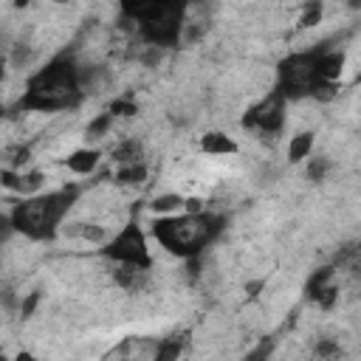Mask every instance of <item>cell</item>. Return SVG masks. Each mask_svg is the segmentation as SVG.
<instances>
[{
  "instance_id": "cell-1",
  "label": "cell",
  "mask_w": 361,
  "mask_h": 361,
  "mask_svg": "<svg viewBox=\"0 0 361 361\" xmlns=\"http://www.w3.org/2000/svg\"><path fill=\"white\" fill-rule=\"evenodd\" d=\"M82 99H85V71L76 65L73 56L62 54L28 76L17 110L62 113V110H73Z\"/></svg>"
},
{
  "instance_id": "cell-2",
  "label": "cell",
  "mask_w": 361,
  "mask_h": 361,
  "mask_svg": "<svg viewBox=\"0 0 361 361\" xmlns=\"http://www.w3.org/2000/svg\"><path fill=\"white\" fill-rule=\"evenodd\" d=\"M79 195H82V189L76 183H71V186H62L54 192L20 197L8 212L11 228L28 240H37V243L54 240L62 228V220L68 217V212L79 200Z\"/></svg>"
},
{
  "instance_id": "cell-3",
  "label": "cell",
  "mask_w": 361,
  "mask_h": 361,
  "mask_svg": "<svg viewBox=\"0 0 361 361\" xmlns=\"http://www.w3.org/2000/svg\"><path fill=\"white\" fill-rule=\"evenodd\" d=\"M226 217L217 212H200V214H169V217H158L152 223V237L175 257L183 259H195L209 243L217 240V234L223 231Z\"/></svg>"
},
{
  "instance_id": "cell-4",
  "label": "cell",
  "mask_w": 361,
  "mask_h": 361,
  "mask_svg": "<svg viewBox=\"0 0 361 361\" xmlns=\"http://www.w3.org/2000/svg\"><path fill=\"white\" fill-rule=\"evenodd\" d=\"M102 257H107L116 265H135L147 271L152 268L149 243L138 220H127L113 237H107V243L102 245Z\"/></svg>"
},
{
  "instance_id": "cell-5",
  "label": "cell",
  "mask_w": 361,
  "mask_h": 361,
  "mask_svg": "<svg viewBox=\"0 0 361 361\" xmlns=\"http://www.w3.org/2000/svg\"><path fill=\"white\" fill-rule=\"evenodd\" d=\"M285 99L274 90L268 93L262 102H257L254 107H248V113L243 116V127L254 130L257 135H279L285 127Z\"/></svg>"
},
{
  "instance_id": "cell-6",
  "label": "cell",
  "mask_w": 361,
  "mask_h": 361,
  "mask_svg": "<svg viewBox=\"0 0 361 361\" xmlns=\"http://www.w3.org/2000/svg\"><path fill=\"white\" fill-rule=\"evenodd\" d=\"M99 164H102V149H96V147H79L71 155H65V166L73 175H90V172H96Z\"/></svg>"
},
{
  "instance_id": "cell-7",
  "label": "cell",
  "mask_w": 361,
  "mask_h": 361,
  "mask_svg": "<svg viewBox=\"0 0 361 361\" xmlns=\"http://www.w3.org/2000/svg\"><path fill=\"white\" fill-rule=\"evenodd\" d=\"M147 279H149V271L147 268H135V265H116L113 268V282L121 290L135 293V290H141L147 285Z\"/></svg>"
},
{
  "instance_id": "cell-8",
  "label": "cell",
  "mask_w": 361,
  "mask_h": 361,
  "mask_svg": "<svg viewBox=\"0 0 361 361\" xmlns=\"http://www.w3.org/2000/svg\"><path fill=\"white\" fill-rule=\"evenodd\" d=\"M200 149H203L206 155H234L240 147H237V141H234L228 133L212 130V133H203V135H200Z\"/></svg>"
},
{
  "instance_id": "cell-9",
  "label": "cell",
  "mask_w": 361,
  "mask_h": 361,
  "mask_svg": "<svg viewBox=\"0 0 361 361\" xmlns=\"http://www.w3.org/2000/svg\"><path fill=\"white\" fill-rule=\"evenodd\" d=\"M110 158H113L118 166L141 164V158H144V147H141V141H135V138H124V141H118V144L110 149Z\"/></svg>"
},
{
  "instance_id": "cell-10",
  "label": "cell",
  "mask_w": 361,
  "mask_h": 361,
  "mask_svg": "<svg viewBox=\"0 0 361 361\" xmlns=\"http://www.w3.org/2000/svg\"><path fill=\"white\" fill-rule=\"evenodd\" d=\"M313 144H316V135H313V133H296V135L288 141V161H290V164H299V161L310 158Z\"/></svg>"
},
{
  "instance_id": "cell-11",
  "label": "cell",
  "mask_w": 361,
  "mask_h": 361,
  "mask_svg": "<svg viewBox=\"0 0 361 361\" xmlns=\"http://www.w3.org/2000/svg\"><path fill=\"white\" fill-rule=\"evenodd\" d=\"M183 195H178V192H164V195H155L152 197V203H149V209L158 214V217H169V214H178V212H183Z\"/></svg>"
},
{
  "instance_id": "cell-12",
  "label": "cell",
  "mask_w": 361,
  "mask_h": 361,
  "mask_svg": "<svg viewBox=\"0 0 361 361\" xmlns=\"http://www.w3.org/2000/svg\"><path fill=\"white\" fill-rule=\"evenodd\" d=\"M180 353H183V338L180 336H169V338H161L155 344L152 361H178Z\"/></svg>"
},
{
  "instance_id": "cell-13",
  "label": "cell",
  "mask_w": 361,
  "mask_h": 361,
  "mask_svg": "<svg viewBox=\"0 0 361 361\" xmlns=\"http://www.w3.org/2000/svg\"><path fill=\"white\" fill-rule=\"evenodd\" d=\"M113 178H116V183H121V186H138V183H144V180H147V164L141 161V164L118 166Z\"/></svg>"
},
{
  "instance_id": "cell-14",
  "label": "cell",
  "mask_w": 361,
  "mask_h": 361,
  "mask_svg": "<svg viewBox=\"0 0 361 361\" xmlns=\"http://www.w3.org/2000/svg\"><path fill=\"white\" fill-rule=\"evenodd\" d=\"M113 116L110 113H99L90 124H87V141H96V138H104L107 133H110V127H113Z\"/></svg>"
},
{
  "instance_id": "cell-15",
  "label": "cell",
  "mask_w": 361,
  "mask_h": 361,
  "mask_svg": "<svg viewBox=\"0 0 361 361\" xmlns=\"http://www.w3.org/2000/svg\"><path fill=\"white\" fill-rule=\"evenodd\" d=\"M107 113H110L113 118H127V116H135V113H138V104H135L133 99L118 96V99H113V102H110Z\"/></svg>"
},
{
  "instance_id": "cell-16",
  "label": "cell",
  "mask_w": 361,
  "mask_h": 361,
  "mask_svg": "<svg viewBox=\"0 0 361 361\" xmlns=\"http://www.w3.org/2000/svg\"><path fill=\"white\" fill-rule=\"evenodd\" d=\"M316 355H319L322 361H336V358L341 355V347H338V341H333V338H322V341H316Z\"/></svg>"
},
{
  "instance_id": "cell-17",
  "label": "cell",
  "mask_w": 361,
  "mask_h": 361,
  "mask_svg": "<svg viewBox=\"0 0 361 361\" xmlns=\"http://www.w3.org/2000/svg\"><path fill=\"white\" fill-rule=\"evenodd\" d=\"M319 20H322V3H307V6L302 8L299 25H302V28H310V25H316Z\"/></svg>"
},
{
  "instance_id": "cell-18",
  "label": "cell",
  "mask_w": 361,
  "mask_h": 361,
  "mask_svg": "<svg viewBox=\"0 0 361 361\" xmlns=\"http://www.w3.org/2000/svg\"><path fill=\"white\" fill-rule=\"evenodd\" d=\"M327 169H330V161H327V158H310L307 175H310V178H316V180H324Z\"/></svg>"
},
{
  "instance_id": "cell-19",
  "label": "cell",
  "mask_w": 361,
  "mask_h": 361,
  "mask_svg": "<svg viewBox=\"0 0 361 361\" xmlns=\"http://www.w3.org/2000/svg\"><path fill=\"white\" fill-rule=\"evenodd\" d=\"M271 347H274L271 341H262V344H259V347H254V350H251V353H248L243 361H268V355H271Z\"/></svg>"
},
{
  "instance_id": "cell-20",
  "label": "cell",
  "mask_w": 361,
  "mask_h": 361,
  "mask_svg": "<svg viewBox=\"0 0 361 361\" xmlns=\"http://www.w3.org/2000/svg\"><path fill=\"white\" fill-rule=\"evenodd\" d=\"M37 302H39V293H28V296L23 299V305H20V313H23V319H28V316H31V310L37 307Z\"/></svg>"
},
{
  "instance_id": "cell-21",
  "label": "cell",
  "mask_w": 361,
  "mask_h": 361,
  "mask_svg": "<svg viewBox=\"0 0 361 361\" xmlns=\"http://www.w3.org/2000/svg\"><path fill=\"white\" fill-rule=\"evenodd\" d=\"M11 234H14V228H11V220H8V214H3V212H0V243H6Z\"/></svg>"
},
{
  "instance_id": "cell-22",
  "label": "cell",
  "mask_w": 361,
  "mask_h": 361,
  "mask_svg": "<svg viewBox=\"0 0 361 361\" xmlns=\"http://www.w3.org/2000/svg\"><path fill=\"white\" fill-rule=\"evenodd\" d=\"M11 361H42V358H37V355H34V353H28V350H20Z\"/></svg>"
},
{
  "instance_id": "cell-23",
  "label": "cell",
  "mask_w": 361,
  "mask_h": 361,
  "mask_svg": "<svg viewBox=\"0 0 361 361\" xmlns=\"http://www.w3.org/2000/svg\"><path fill=\"white\" fill-rule=\"evenodd\" d=\"M0 118H3V96H0Z\"/></svg>"
}]
</instances>
